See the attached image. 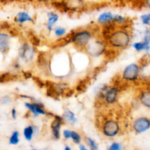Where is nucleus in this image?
Masks as SVG:
<instances>
[{"label": "nucleus", "instance_id": "nucleus-1", "mask_svg": "<svg viewBox=\"0 0 150 150\" xmlns=\"http://www.w3.org/2000/svg\"><path fill=\"white\" fill-rule=\"evenodd\" d=\"M111 46L115 48H124L129 45L130 42V35L125 29H116L111 32L105 40Z\"/></svg>", "mask_w": 150, "mask_h": 150}, {"label": "nucleus", "instance_id": "nucleus-2", "mask_svg": "<svg viewBox=\"0 0 150 150\" xmlns=\"http://www.w3.org/2000/svg\"><path fill=\"white\" fill-rule=\"evenodd\" d=\"M92 38V33L87 29L77 31L70 35L71 42L74 43L76 47L85 48Z\"/></svg>", "mask_w": 150, "mask_h": 150}, {"label": "nucleus", "instance_id": "nucleus-3", "mask_svg": "<svg viewBox=\"0 0 150 150\" xmlns=\"http://www.w3.org/2000/svg\"><path fill=\"white\" fill-rule=\"evenodd\" d=\"M85 49L91 57H97L105 52V45L102 41L95 40L90 43L89 42Z\"/></svg>", "mask_w": 150, "mask_h": 150}, {"label": "nucleus", "instance_id": "nucleus-4", "mask_svg": "<svg viewBox=\"0 0 150 150\" xmlns=\"http://www.w3.org/2000/svg\"><path fill=\"white\" fill-rule=\"evenodd\" d=\"M120 132V125L115 120H108L103 123V133L107 137H114Z\"/></svg>", "mask_w": 150, "mask_h": 150}, {"label": "nucleus", "instance_id": "nucleus-5", "mask_svg": "<svg viewBox=\"0 0 150 150\" xmlns=\"http://www.w3.org/2000/svg\"><path fill=\"white\" fill-rule=\"evenodd\" d=\"M140 68L136 64H131L127 66L122 73V78L127 81H134L137 80L139 76Z\"/></svg>", "mask_w": 150, "mask_h": 150}, {"label": "nucleus", "instance_id": "nucleus-6", "mask_svg": "<svg viewBox=\"0 0 150 150\" xmlns=\"http://www.w3.org/2000/svg\"><path fill=\"white\" fill-rule=\"evenodd\" d=\"M133 127L137 133H144L150 128V120L146 117H139L134 121Z\"/></svg>", "mask_w": 150, "mask_h": 150}, {"label": "nucleus", "instance_id": "nucleus-7", "mask_svg": "<svg viewBox=\"0 0 150 150\" xmlns=\"http://www.w3.org/2000/svg\"><path fill=\"white\" fill-rule=\"evenodd\" d=\"M54 120L51 123V130H52L53 137L55 139H59L60 138V128L62 123H64L63 117L57 115H54Z\"/></svg>", "mask_w": 150, "mask_h": 150}, {"label": "nucleus", "instance_id": "nucleus-8", "mask_svg": "<svg viewBox=\"0 0 150 150\" xmlns=\"http://www.w3.org/2000/svg\"><path fill=\"white\" fill-rule=\"evenodd\" d=\"M119 94V89L117 86L108 88L104 95V99L108 104L115 103Z\"/></svg>", "mask_w": 150, "mask_h": 150}, {"label": "nucleus", "instance_id": "nucleus-9", "mask_svg": "<svg viewBox=\"0 0 150 150\" xmlns=\"http://www.w3.org/2000/svg\"><path fill=\"white\" fill-rule=\"evenodd\" d=\"M25 106L34 114L35 117H38V115H45L46 114V111L44 110L43 105L38 103H26Z\"/></svg>", "mask_w": 150, "mask_h": 150}, {"label": "nucleus", "instance_id": "nucleus-10", "mask_svg": "<svg viewBox=\"0 0 150 150\" xmlns=\"http://www.w3.org/2000/svg\"><path fill=\"white\" fill-rule=\"evenodd\" d=\"M10 39L7 33L0 32V53L3 54H7L10 50Z\"/></svg>", "mask_w": 150, "mask_h": 150}, {"label": "nucleus", "instance_id": "nucleus-11", "mask_svg": "<svg viewBox=\"0 0 150 150\" xmlns=\"http://www.w3.org/2000/svg\"><path fill=\"white\" fill-rule=\"evenodd\" d=\"M19 56L25 60H31L34 56V51L28 44H23L19 50Z\"/></svg>", "mask_w": 150, "mask_h": 150}, {"label": "nucleus", "instance_id": "nucleus-12", "mask_svg": "<svg viewBox=\"0 0 150 150\" xmlns=\"http://www.w3.org/2000/svg\"><path fill=\"white\" fill-rule=\"evenodd\" d=\"M63 136L66 139H71L74 143L78 144H80L81 141V137L80 135L77 132L73 131V130H64L63 131Z\"/></svg>", "mask_w": 150, "mask_h": 150}, {"label": "nucleus", "instance_id": "nucleus-13", "mask_svg": "<svg viewBox=\"0 0 150 150\" xmlns=\"http://www.w3.org/2000/svg\"><path fill=\"white\" fill-rule=\"evenodd\" d=\"M15 21L19 23H23L26 21L34 23V20L26 12H20L15 18Z\"/></svg>", "mask_w": 150, "mask_h": 150}, {"label": "nucleus", "instance_id": "nucleus-14", "mask_svg": "<svg viewBox=\"0 0 150 150\" xmlns=\"http://www.w3.org/2000/svg\"><path fill=\"white\" fill-rule=\"evenodd\" d=\"M59 19V16L57 13L54 12H50L48 13V22H47V29L48 32H51L53 26L57 23Z\"/></svg>", "mask_w": 150, "mask_h": 150}, {"label": "nucleus", "instance_id": "nucleus-15", "mask_svg": "<svg viewBox=\"0 0 150 150\" xmlns=\"http://www.w3.org/2000/svg\"><path fill=\"white\" fill-rule=\"evenodd\" d=\"M149 38L148 36H146L144 38V40L143 42H136L133 45V48L138 51H141L142 50H148L149 49Z\"/></svg>", "mask_w": 150, "mask_h": 150}, {"label": "nucleus", "instance_id": "nucleus-16", "mask_svg": "<svg viewBox=\"0 0 150 150\" xmlns=\"http://www.w3.org/2000/svg\"><path fill=\"white\" fill-rule=\"evenodd\" d=\"M113 16H114V15H112V13H110V12H105V13H102L98 17V23H101V24H105V23L111 22L113 20Z\"/></svg>", "mask_w": 150, "mask_h": 150}, {"label": "nucleus", "instance_id": "nucleus-17", "mask_svg": "<svg viewBox=\"0 0 150 150\" xmlns=\"http://www.w3.org/2000/svg\"><path fill=\"white\" fill-rule=\"evenodd\" d=\"M140 100L142 105L150 108V91L144 92L140 96Z\"/></svg>", "mask_w": 150, "mask_h": 150}, {"label": "nucleus", "instance_id": "nucleus-18", "mask_svg": "<svg viewBox=\"0 0 150 150\" xmlns=\"http://www.w3.org/2000/svg\"><path fill=\"white\" fill-rule=\"evenodd\" d=\"M62 117L64 119V120L67 121L68 122L71 123V124H75L76 122V121H77L76 117H75L74 113L72 112L70 110H66L64 112V114H63Z\"/></svg>", "mask_w": 150, "mask_h": 150}, {"label": "nucleus", "instance_id": "nucleus-19", "mask_svg": "<svg viewBox=\"0 0 150 150\" xmlns=\"http://www.w3.org/2000/svg\"><path fill=\"white\" fill-rule=\"evenodd\" d=\"M34 133H35V129H34V126L29 125L27 126L26 128L23 130V136H24L25 139L27 141H31L33 137Z\"/></svg>", "mask_w": 150, "mask_h": 150}, {"label": "nucleus", "instance_id": "nucleus-20", "mask_svg": "<svg viewBox=\"0 0 150 150\" xmlns=\"http://www.w3.org/2000/svg\"><path fill=\"white\" fill-rule=\"evenodd\" d=\"M19 142V133L18 131H14L12 133L11 136L9 139V144L11 145H16Z\"/></svg>", "mask_w": 150, "mask_h": 150}, {"label": "nucleus", "instance_id": "nucleus-21", "mask_svg": "<svg viewBox=\"0 0 150 150\" xmlns=\"http://www.w3.org/2000/svg\"><path fill=\"white\" fill-rule=\"evenodd\" d=\"M87 81L88 80L85 79V80L81 81L79 82V84L77 85V87H76V90L79 92L84 91L85 89H86V86H87V84H88Z\"/></svg>", "mask_w": 150, "mask_h": 150}, {"label": "nucleus", "instance_id": "nucleus-22", "mask_svg": "<svg viewBox=\"0 0 150 150\" xmlns=\"http://www.w3.org/2000/svg\"><path fill=\"white\" fill-rule=\"evenodd\" d=\"M54 32H55V35L58 37H62L64 36L66 33V29L64 28L60 27V26H58L54 30Z\"/></svg>", "mask_w": 150, "mask_h": 150}, {"label": "nucleus", "instance_id": "nucleus-23", "mask_svg": "<svg viewBox=\"0 0 150 150\" xmlns=\"http://www.w3.org/2000/svg\"><path fill=\"white\" fill-rule=\"evenodd\" d=\"M86 142H87V143H88V144H89L90 149H92L93 150L98 149V144H97L96 142H95L93 139H90V138H87V139H86Z\"/></svg>", "mask_w": 150, "mask_h": 150}, {"label": "nucleus", "instance_id": "nucleus-24", "mask_svg": "<svg viewBox=\"0 0 150 150\" xmlns=\"http://www.w3.org/2000/svg\"><path fill=\"white\" fill-rule=\"evenodd\" d=\"M29 38H30V40L32 42V43L34 45H39L40 44V40L35 36L34 34H31L29 35Z\"/></svg>", "mask_w": 150, "mask_h": 150}, {"label": "nucleus", "instance_id": "nucleus-25", "mask_svg": "<svg viewBox=\"0 0 150 150\" xmlns=\"http://www.w3.org/2000/svg\"><path fill=\"white\" fill-rule=\"evenodd\" d=\"M141 18H142V22H143L144 24H149L150 23V13L146 15H143V16L141 17Z\"/></svg>", "mask_w": 150, "mask_h": 150}, {"label": "nucleus", "instance_id": "nucleus-26", "mask_svg": "<svg viewBox=\"0 0 150 150\" xmlns=\"http://www.w3.org/2000/svg\"><path fill=\"white\" fill-rule=\"evenodd\" d=\"M10 100H11L10 97L5 95V96L1 97V100H0V102H1V103L3 104V105H6V104L9 103L10 102Z\"/></svg>", "mask_w": 150, "mask_h": 150}, {"label": "nucleus", "instance_id": "nucleus-27", "mask_svg": "<svg viewBox=\"0 0 150 150\" xmlns=\"http://www.w3.org/2000/svg\"><path fill=\"white\" fill-rule=\"evenodd\" d=\"M122 149V146L120 143L114 142L111 144V146L109 147V150H120Z\"/></svg>", "mask_w": 150, "mask_h": 150}, {"label": "nucleus", "instance_id": "nucleus-28", "mask_svg": "<svg viewBox=\"0 0 150 150\" xmlns=\"http://www.w3.org/2000/svg\"><path fill=\"white\" fill-rule=\"evenodd\" d=\"M34 80L35 81V82H36L37 83H38V85L39 86H40V87H42V86H44V85H45V83H43V82L42 81L40 80V79H38V78H34Z\"/></svg>", "mask_w": 150, "mask_h": 150}, {"label": "nucleus", "instance_id": "nucleus-29", "mask_svg": "<svg viewBox=\"0 0 150 150\" xmlns=\"http://www.w3.org/2000/svg\"><path fill=\"white\" fill-rule=\"evenodd\" d=\"M11 115L12 117H13V120H16V117H17V111L15 108H13L11 111Z\"/></svg>", "mask_w": 150, "mask_h": 150}, {"label": "nucleus", "instance_id": "nucleus-30", "mask_svg": "<svg viewBox=\"0 0 150 150\" xmlns=\"http://www.w3.org/2000/svg\"><path fill=\"white\" fill-rule=\"evenodd\" d=\"M32 1L38 3H48V2H51V1H53L54 0H32Z\"/></svg>", "mask_w": 150, "mask_h": 150}, {"label": "nucleus", "instance_id": "nucleus-31", "mask_svg": "<svg viewBox=\"0 0 150 150\" xmlns=\"http://www.w3.org/2000/svg\"><path fill=\"white\" fill-rule=\"evenodd\" d=\"M143 3L146 7L150 8V0H143Z\"/></svg>", "mask_w": 150, "mask_h": 150}, {"label": "nucleus", "instance_id": "nucleus-32", "mask_svg": "<svg viewBox=\"0 0 150 150\" xmlns=\"http://www.w3.org/2000/svg\"><path fill=\"white\" fill-rule=\"evenodd\" d=\"M15 0H0V4H7V3L12 2Z\"/></svg>", "mask_w": 150, "mask_h": 150}, {"label": "nucleus", "instance_id": "nucleus-33", "mask_svg": "<svg viewBox=\"0 0 150 150\" xmlns=\"http://www.w3.org/2000/svg\"><path fill=\"white\" fill-rule=\"evenodd\" d=\"M79 149H80L81 150H86V146H83V145H79Z\"/></svg>", "mask_w": 150, "mask_h": 150}, {"label": "nucleus", "instance_id": "nucleus-34", "mask_svg": "<svg viewBox=\"0 0 150 150\" xmlns=\"http://www.w3.org/2000/svg\"><path fill=\"white\" fill-rule=\"evenodd\" d=\"M64 150H70V147H69V146H66V147L64 148Z\"/></svg>", "mask_w": 150, "mask_h": 150}]
</instances>
